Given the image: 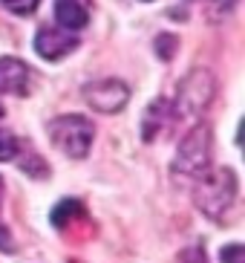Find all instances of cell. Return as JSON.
I'll list each match as a JSON object with an SVG mask.
<instances>
[{
    "label": "cell",
    "instance_id": "7c38bea8",
    "mask_svg": "<svg viewBox=\"0 0 245 263\" xmlns=\"http://www.w3.org/2000/svg\"><path fill=\"white\" fill-rule=\"evenodd\" d=\"M156 55H159L161 61H170L173 55H176V47H179V38L176 35H159L156 38Z\"/></svg>",
    "mask_w": 245,
    "mask_h": 263
},
{
    "label": "cell",
    "instance_id": "30bf717a",
    "mask_svg": "<svg viewBox=\"0 0 245 263\" xmlns=\"http://www.w3.org/2000/svg\"><path fill=\"white\" fill-rule=\"evenodd\" d=\"M165 107H168V101H156V104H150V107H147L145 124L153 122V127H147V130H145V142H153V139H156V133H159V124H161V113H165Z\"/></svg>",
    "mask_w": 245,
    "mask_h": 263
},
{
    "label": "cell",
    "instance_id": "8fae6325",
    "mask_svg": "<svg viewBox=\"0 0 245 263\" xmlns=\"http://www.w3.org/2000/svg\"><path fill=\"white\" fill-rule=\"evenodd\" d=\"M17 154H21V139H17L15 133L0 130V162H9Z\"/></svg>",
    "mask_w": 245,
    "mask_h": 263
},
{
    "label": "cell",
    "instance_id": "e0dca14e",
    "mask_svg": "<svg viewBox=\"0 0 245 263\" xmlns=\"http://www.w3.org/2000/svg\"><path fill=\"white\" fill-rule=\"evenodd\" d=\"M182 260L185 263H205V252L202 249H188V252H182Z\"/></svg>",
    "mask_w": 245,
    "mask_h": 263
},
{
    "label": "cell",
    "instance_id": "9a60e30c",
    "mask_svg": "<svg viewBox=\"0 0 245 263\" xmlns=\"http://www.w3.org/2000/svg\"><path fill=\"white\" fill-rule=\"evenodd\" d=\"M211 3V12L214 15H228L231 9L237 6V0H208Z\"/></svg>",
    "mask_w": 245,
    "mask_h": 263
},
{
    "label": "cell",
    "instance_id": "277c9868",
    "mask_svg": "<svg viewBox=\"0 0 245 263\" xmlns=\"http://www.w3.org/2000/svg\"><path fill=\"white\" fill-rule=\"evenodd\" d=\"M49 139L52 145L67 154L69 159H84L92 147V139H95V127H92L90 119L78 116V113H67V116H58L49 122Z\"/></svg>",
    "mask_w": 245,
    "mask_h": 263
},
{
    "label": "cell",
    "instance_id": "d6986e66",
    "mask_svg": "<svg viewBox=\"0 0 245 263\" xmlns=\"http://www.w3.org/2000/svg\"><path fill=\"white\" fill-rule=\"evenodd\" d=\"M3 113H6V110H3V104H0V119H3Z\"/></svg>",
    "mask_w": 245,
    "mask_h": 263
},
{
    "label": "cell",
    "instance_id": "ba28073f",
    "mask_svg": "<svg viewBox=\"0 0 245 263\" xmlns=\"http://www.w3.org/2000/svg\"><path fill=\"white\" fill-rule=\"evenodd\" d=\"M55 21L61 24V29L78 32V29L87 26L90 15H87V9L81 6V0H55Z\"/></svg>",
    "mask_w": 245,
    "mask_h": 263
},
{
    "label": "cell",
    "instance_id": "ac0fdd59",
    "mask_svg": "<svg viewBox=\"0 0 245 263\" xmlns=\"http://www.w3.org/2000/svg\"><path fill=\"white\" fill-rule=\"evenodd\" d=\"M0 209H3V177H0Z\"/></svg>",
    "mask_w": 245,
    "mask_h": 263
},
{
    "label": "cell",
    "instance_id": "4fadbf2b",
    "mask_svg": "<svg viewBox=\"0 0 245 263\" xmlns=\"http://www.w3.org/2000/svg\"><path fill=\"white\" fill-rule=\"evenodd\" d=\"M9 12H15V15H32L35 9H38L40 0H0Z\"/></svg>",
    "mask_w": 245,
    "mask_h": 263
},
{
    "label": "cell",
    "instance_id": "8992f818",
    "mask_svg": "<svg viewBox=\"0 0 245 263\" xmlns=\"http://www.w3.org/2000/svg\"><path fill=\"white\" fill-rule=\"evenodd\" d=\"M78 47V38L67 29H55V26H40L35 35V52L46 61H61Z\"/></svg>",
    "mask_w": 245,
    "mask_h": 263
},
{
    "label": "cell",
    "instance_id": "3957f363",
    "mask_svg": "<svg viewBox=\"0 0 245 263\" xmlns=\"http://www.w3.org/2000/svg\"><path fill=\"white\" fill-rule=\"evenodd\" d=\"M214 96H216L214 72L205 70V67H193V70L179 81L173 110H179V116H185V119H196L211 107Z\"/></svg>",
    "mask_w": 245,
    "mask_h": 263
},
{
    "label": "cell",
    "instance_id": "9c48e42d",
    "mask_svg": "<svg viewBox=\"0 0 245 263\" xmlns=\"http://www.w3.org/2000/svg\"><path fill=\"white\" fill-rule=\"evenodd\" d=\"M78 214H84L81 202H78V200H61V202H58V205L52 209L49 220H52L55 229H64V226L69 223V217H78Z\"/></svg>",
    "mask_w": 245,
    "mask_h": 263
},
{
    "label": "cell",
    "instance_id": "5bb4252c",
    "mask_svg": "<svg viewBox=\"0 0 245 263\" xmlns=\"http://www.w3.org/2000/svg\"><path fill=\"white\" fill-rule=\"evenodd\" d=\"M219 260L222 263H245V246L242 243H231L219 252Z\"/></svg>",
    "mask_w": 245,
    "mask_h": 263
},
{
    "label": "cell",
    "instance_id": "6da1fadb",
    "mask_svg": "<svg viewBox=\"0 0 245 263\" xmlns=\"http://www.w3.org/2000/svg\"><path fill=\"white\" fill-rule=\"evenodd\" d=\"M237 200V177L231 168H216L205 171L202 177H196V188H193V202L211 220H219L225 211Z\"/></svg>",
    "mask_w": 245,
    "mask_h": 263
},
{
    "label": "cell",
    "instance_id": "2e32d148",
    "mask_svg": "<svg viewBox=\"0 0 245 263\" xmlns=\"http://www.w3.org/2000/svg\"><path fill=\"white\" fill-rule=\"evenodd\" d=\"M0 252H15V243H12V234L6 226H0Z\"/></svg>",
    "mask_w": 245,
    "mask_h": 263
},
{
    "label": "cell",
    "instance_id": "7a4b0ae2",
    "mask_svg": "<svg viewBox=\"0 0 245 263\" xmlns=\"http://www.w3.org/2000/svg\"><path fill=\"white\" fill-rule=\"evenodd\" d=\"M211 145H214V136H211V127L205 122H199L196 127L182 136L176 147V159H173V174L179 177H202L208 168H211Z\"/></svg>",
    "mask_w": 245,
    "mask_h": 263
},
{
    "label": "cell",
    "instance_id": "5b68a950",
    "mask_svg": "<svg viewBox=\"0 0 245 263\" xmlns=\"http://www.w3.org/2000/svg\"><path fill=\"white\" fill-rule=\"evenodd\" d=\"M84 101L98 113H118L130 101V87L118 78H98L84 87Z\"/></svg>",
    "mask_w": 245,
    "mask_h": 263
},
{
    "label": "cell",
    "instance_id": "52a82bcc",
    "mask_svg": "<svg viewBox=\"0 0 245 263\" xmlns=\"http://www.w3.org/2000/svg\"><path fill=\"white\" fill-rule=\"evenodd\" d=\"M29 87V67L21 58L3 55L0 58V93H12V96H23Z\"/></svg>",
    "mask_w": 245,
    "mask_h": 263
}]
</instances>
